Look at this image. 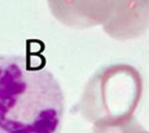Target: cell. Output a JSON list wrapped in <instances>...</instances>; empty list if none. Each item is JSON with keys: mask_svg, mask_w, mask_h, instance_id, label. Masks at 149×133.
Instances as JSON below:
<instances>
[{"mask_svg": "<svg viewBox=\"0 0 149 133\" xmlns=\"http://www.w3.org/2000/svg\"><path fill=\"white\" fill-rule=\"evenodd\" d=\"M65 95L42 56L0 55V133H60Z\"/></svg>", "mask_w": 149, "mask_h": 133, "instance_id": "1", "label": "cell"}]
</instances>
